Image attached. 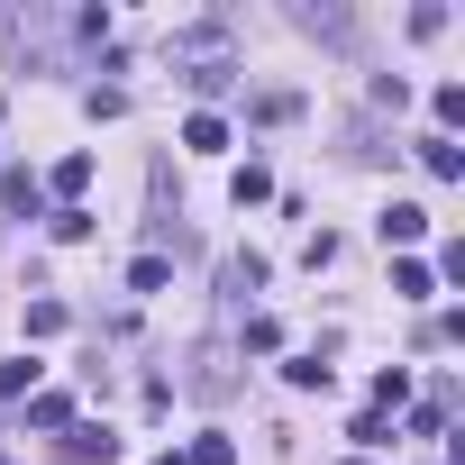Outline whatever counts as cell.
<instances>
[{
	"label": "cell",
	"mask_w": 465,
	"mask_h": 465,
	"mask_svg": "<svg viewBox=\"0 0 465 465\" xmlns=\"http://www.w3.org/2000/svg\"><path fill=\"white\" fill-rule=\"evenodd\" d=\"M173 64H192L201 92H219V83H228V37H219V28H183V37H173Z\"/></svg>",
	"instance_id": "cell-1"
},
{
	"label": "cell",
	"mask_w": 465,
	"mask_h": 465,
	"mask_svg": "<svg viewBox=\"0 0 465 465\" xmlns=\"http://www.w3.org/2000/svg\"><path fill=\"white\" fill-rule=\"evenodd\" d=\"M374 401H383V411H392V401H411V374H401V365H383V374H374Z\"/></svg>",
	"instance_id": "cell-19"
},
{
	"label": "cell",
	"mask_w": 465,
	"mask_h": 465,
	"mask_svg": "<svg viewBox=\"0 0 465 465\" xmlns=\"http://www.w3.org/2000/svg\"><path fill=\"white\" fill-rule=\"evenodd\" d=\"M420 164H429L438 183H456V173H465V146H456V137H420Z\"/></svg>",
	"instance_id": "cell-7"
},
{
	"label": "cell",
	"mask_w": 465,
	"mask_h": 465,
	"mask_svg": "<svg viewBox=\"0 0 465 465\" xmlns=\"http://www.w3.org/2000/svg\"><path fill=\"white\" fill-rule=\"evenodd\" d=\"M83 183H92V155H64V164H55V173H46L37 192H55V201L74 210V201H83Z\"/></svg>",
	"instance_id": "cell-4"
},
{
	"label": "cell",
	"mask_w": 465,
	"mask_h": 465,
	"mask_svg": "<svg viewBox=\"0 0 465 465\" xmlns=\"http://www.w3.org/2000/svg\"><path fill=\"white\" fill-rule=\"evenodd\" d=\"M19 392H37V356H19V365H0V401H19Z\"/></svg>",
	"instance_id": "cell-13"
},
{
	"label": "cell",
	"mask_w": 465,
	"mask_h": 465,
	"mask_svg": "<svg viewBox=\"0 0 465 465\" xmlns=\"http://www.w3.org/2000/svg\"><path fill=\"white\" fill-rule=\"evenodd\" d=\"M183 146H192V155H219V146H228V119H219V110H192V119H183Z\"/></svg>",
	"instance_id": "cell-3"
},
{
	"label": "cell",
	"mask_w": 465,
	"mask_h": 465,
	"mask_svg": "<svg viewBox=\"0 0 465 465\" xmlns=\"http://www.w3.org/2000/svg\"><path fill=\"white\" fill-rule=\"evenodd\" d=\"M374 228H383V247H420V238H429V210H420V201H392Z\"/></svg>",
	"instance_id": "cell-2"
},
{
	"label": "cell",
	"mask_w": 465,
	"mask_h": 465,
	"mask_svg": "<svg viewBox=\"0 0 465 465\" xmlns=\"http://www.w3.org/2000/svg\"><path fill=\"white\" fill-rule=\"evenodd\" d=\"M64 456H74V465H92V456L110 465V456H119V438H110V429H83V420H74V429H64Z\"/></svg>",
	"instance_id": "cell-5"
},
{
	"label": "cell",
	"mask_w": 465,
	"mask_h": 465,
	"mask_svg": "<svg viewBox=\"0 0 465 465\" xmlns=\"http://www.w3.org/2000/svg\"><path fill=\"white\" fill-rule=\"evenodd\" d=\"M228 192H238V201H265V192H274V173H265V164H238V183H228Z\"/></svg>",
	"instance_id": "cell-16"
},
{
	"label": "cell",
	"mask_w": 465,
	"mask_h": 465,
	"mask_svg": "<svg viewBox=\"0 0 465 465\" xmlns=\"http://www.w3.org/2000/svg\"><path fill=\"white\" fill-rule=\"evenodd\" d=\"M347 438H356V447H392V420H383V411H365V420H356Z\"/></svg>",
	"instance_id": "cell-20"
},
{
	"label": "cell",
	"mask_w": 465,
	"mask_h": 465,
	"mask_svg": "<svg viewBox=\"0 0 465 465\" xmlns=\"http://www.w3.org/2000/svg\"><path fill=\"white\" fill-rule=\"evenodd\" d=\"M0 201H10L19 219H37V201H46V192H37V173H28V164H10V173H0Z\"/></svg>",
	"instance_id": "cell-6"
},
{
	"label": "cell",
	"mask_w": 465,
	"mask_h": 465,
	"mask_svg": "<svg viewBox=\"0 0 465 465\" xmlns=\"http://www.w3.org/2000/svg\"><path fill=\"white\" fill-rule=\"evenodd\" d=\"M183 456H192V465H238V438H219V429H210V438H192Z\"/></svg>",
	"instance_id": "cell-11"
},
{
	"label": "cell",
	"mask_w": 465,
	"mask_h": 465,
	"mask_svg": "<svg viewBox=\"0 0 465 465\" xmlns=\"http://www.w3.org/2000/svg\"><path fill=\"white\" fill-rule=\"evenodd\" d=\"M92 228H101V219H92L83 201H74V210H55V238H64V247H83V238H92Z\"/></svg>",
	"instance_id": "cell-12"
},
{
	"label": "cell",
	"mask_w": 465,
	"mask_h": 465,
	"mask_svg": "<svg viewBox=\"0 0 465 465\" xmlns=\"http://www.w3.org/2000/svg\"><path fill=\"white\" fill-rule=\"evenodd\" d=\"M0 465H10V456H0Z\"/></svg>",
	"instance_id": "cell-22"
},
{
	"label": "cell",
	"mask_w": 465,
	"mask_h": 465,
	"mask_svg": "<svg viewBox=\"0 0 465 465\" xmlns=\"http://www.w3.org/2000/svg\"><path fill=\"white\" fill-rule=\"evenodd\" d=\"M292 28H311V37H347V10H292Z\"/></svg>",
	"instance_id": "cell-14"
},
{
	"label": "cell",
	"mask_w": 465,
	"mask_h": 465,
	"mask_svg": "<svg viewBox=\"0 0 465 465\" xmlns=\"http://www.w3.org/2000/svg\"><path fill=\"white\" fill-rule=\"evenodd\" d=\"M28 429H74V392H28Z\"/></svg>",
	"instance_id": "cell-8"
},
{
	"label": "cell",
	"mask_w": 465,
	"mask_h": 465,
	"mask_svg": "<svg viewBox=\"0 0 465 465\" xmlns=\"http://www.w3.org/2000/svg\"><path fill=\"white\" fill-rule=\"evenodd\" d=\"M128 292H164V256H137L128 265Z\"/></svg>",
	"instance_id": "cell-17"
},
{
	"label": "cell",
	"mask_w": 465,
	"mask_h": 465,
	"mask_svg": "<svg viewBox=\"0 0 465 465\" xmlns=\"http://www.w3.org/2000/svg\"><path fill=\"white\" fill-rule=\"evenodd\" d=\"M64 329V302H28V338H55Z\"/></svg>",
	"instance_id": "cell-18"
},
{
	"label": "cell",
	"mask_w": 465,
	"mask_h": 465,
	"mask_svg": "<svg viewBox=\"0 0 465 465\" xmlns=\"http://www.w3.org/2000/svg\"><path fill=\"white\" fill-rule=\"evenodd\" d=\"M283 383H302V392H329V365H320V356H292V365H283Z\"/></svg>",
	"instance_id": "cell-15"
},
{
	"label": "cell",
	"mask_w": 465,
	"mask_h": 465,
	"mask_svg": "<svg viewBox=\"0 0 465 465\" xmlns=\"http://www.w3.org/2000/svg\"><path fill=\"white\" fill-rule=\"evenodd\" d=\"M392 292H401V302H429V292H438V274H429L420 256H401V265H392Z\"/></svg>",
	"instance_id": "cell-9"
},
{
	"label": "cell",
	"mask_w": 465,
	"mask_h": 465,
	"mask_svg": "<svg viewBox=\"0 0 465 465\" xmlns=\"http://www.w3.org/2000/svg\"><path fill=\"white\" fill-rule=\"evenodd\" d=\"M155 465H192V456H183V447H164V456H155Z\"/></svg>",
	"instance_id": "cell-21"
},
{
	"label": "cell",
	"mask_w": 465,
	"mask_h": 465,
	"mask_svg": "<svg viewBox=\"0 0 465 465\" xmlns=\"http://www.w3.org/2000/svg\"><path fill=\"white\" fill-rule=\"evenodd\" d=\"M429 110H438V137H447V128H465V83H438V92H429Z\"/></svg>",
	"instance_id": "cell-10"
}]
</instances>
